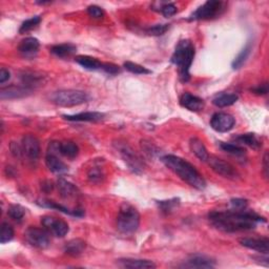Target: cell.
Instances as JSON below:
<instances>
[{
  "label": "cell",
  "mask_w": 269,
  "mask_h": 269,
  "mask_svg": "<svg viewBox=\"0 0 269 269\" xmlns=\"http://www.w3.org/2000/svg\"><path fill=\"white\" fill-rule=\"evenodd\" d=\"M180 104L191 112H200L205 106L204 100L191 93H184L180 98Z\"/></svg>",
  "instance_id": "2e32d148"
},
{
  "label": "cell",
  "mask_w": 269,
  "mask_h": 269,
  "mask_svg": "<svg viewBox=\"0 0 269 269\" xmlns=\"http://www.w3.org/2000/svg\"><path fill=\"white\" fill-rule=\"evenodd\" d=\"M38 204L43 206V207H48V208H54V209H57L59 210V212L61 213H64L67 215H71V216H74V217H82L84 215L83 210L82 209H75V210H71L67 207H64L60 204H58V203L54 202V201H49V200H42L40 202H38Z\"/></svg>",
  "instance_id": "d4e9b609"
},
{
  "label": "cell",
  "mask_w": 269,
  "mask_h": 269,
  "mask_svg": "<svg viewBox=\"0 0 269 269\" xmlns=\"http://www.w3.org/2000/svg\"><path fill=\"white\" fill-rule=\"evenodd\" d=\"M40 21H41L40 16H35V17H32L30 19L25 20L24 23L20 25L19 33L20 34H24V33L30 32L31 30H33L34 27H36L40 24Z\"/></svg>",
  "instance_id": "d590c367"
},
{
  "label": "cell",
  "mask_w": 269,
  "mask_h": 269,
  "mask_svg": "<svg viewBox=\"0 0 269 269\" xmlns=\"http://www.w3.org/2000/svg\"><path fill=\"white\" fill-rule=\"evenodd\" d=\"M239 99V96L236 94H222L216 97L213 101V103L217 107H227L232 104H235Z\"/></svg>",
  "instance_id": "83f0119b"
},
{
  "label": "cell",
  "mask_w": 269,
  "mask_h": 269,
  "mask_svg": "<svg viewBox=\"0 0 269 269\" xmlns=\"http://www.w3.org/2000/svg\"><path fill=\"white\" fill-rule=\"evenodd\" d=\"M33 92V90L28 89L26 86H9L1 89L0 91V98L2 100L5 99H17V98H23L26 97L27 95Z\"/></svg>",
  "instance_id": "e0dca14e"
},
{
  "label": "cell",
  "mask_w": 269,
  "mask_h": 269,
  "mask_svg": "<svg viewBox=\"0 0 269 269\" xmlns=\"http://www.w3.org/2000/svg\"><path fill=\"white\" fill-rule=\"evenodd\" d=\"M27 243L39 249L48 248L50 244L48 231L36 226L28 227L24 234Z\"/></svg>",
  "instance_id": "ba28073f"
},
{
  "label": "cell",
  "mask_w": 269,
  "mask_h": 269,
  "mask_svg": "<svg viewBox=\"0 0 269 269\" xmlns=\"http://www.w3.org/2000/svg\"><path fill=\"white\" fill-rule=\"evenodd\" d=\"M40 43L38 39L34 37H27L20 42L18 47L19 53L27 59H33L38 54Z\"/></svg>",
  "instance_id": "9a60e30c"
},
{
  "label": "cell",
  "mask_w": 269,
  "mask_h": 269,
  "mask_svg": "<svg viewBox=\"0 0 269 269\" xmlns=\"http://www.w3.org/2000/svg\"><path fill=\"white\" fill-rule=\"evenodd\" d=\"M190 147L192 151L197 156L198 159H200L203 162L207 161L209 158V154L205 147V145L203 144V142L200 139H198V138H192L190 141Z\"/></svg>",
  "instance_id": "cb8c5ba5"
},
{
  "label": "cell",
  "mask_w": 269,
  "mask_h": 269,
  "mask_svg": "<svg viewBox=\"0 0 269 269\" xmlns=\"http://www.w3.org/2000/svg\"><path fill=\"white\" fill-rule=\"evenodd\" d=\"M251 42H248L247 45L244 47V49L241 50V52L239 53V55L235 58V60L232 61L231 67L234 70H239L240 68L242 67V65L245 63V61L247 60V58L249 57L250 52H251Z\"/></svg>",
  "instance_id": "f546056e"
},
{
  "label": "cell",
  "mask_w": 269,
  "mask_h": 269,
  "mask_svg": "<svg viewBox=\"0 0 269 269\" xmlns=\"http://www.w3.org/2000/svg\"><path fill=\"white\" fill-rule=\"evenodd\" d=\"M100 167H92L89 171V178L93 181V182H97V181H101V178L103 177L102 171L99 170Z\"/></svg>",
  "instance_id": "60d3db41"
},
{
  "label": "cell",
  "mask_w": 269,
  "mask_h": 269,
  "mask_svg": "<svg viewBox=\"0 0 269 269\" xmlns=\"http://www.w3.org/2000/svg\"><path fill=\"white\" fill-rule=\"evenodd\" d=\"M87 14H89L90 17L94 19H100L104 16L103 10L98 5H90L89 8H87Z\"/></svg>",
  "instance_id": "f35d334b"
},
{
  "label": "cell",
  "mask_w": 269,
  "mask_h": 269,
  "mask_svg": "<svg viewBox=\"0 0 269 269\" xmlns=\"http://www.w3.org/2000/svg\"><path fill=\"white\" fill-rule=\"evenodd\" d=\"M75 61L81 65V67L85 70L89 71H98V70H102V65L103 62L99 61L97 58H94L91 56H77L75 58Z\"/></svg>",
  "instance_id": "7402d4cb"
},
{
  "label": "cell",
  "mask_w": 269,
  "mask_h": 269,
  "mask_svg": "<svg viewBox=\"0 0 269 269\" xmlns=\"http://www.w3.org/2000/svg\"><path fill=\"white\" fill-rule=\"evenodd\" d=\"M41 223L49 232H50V234L54 235L57 238H63L67 236L68 232L70 231L69 224L61 219H58L56 217H52V216L42 217Z\"/></svg>",
  "instance_id": "30bf717a"
},
{
  "label": "cell",
  "mask_w": 269,
  "mask_h": 269,
  "mask_svg": "<svg viewBox=\"0 0 269 269\" xmlns=\"http://www.w3.org/2000/svg\"><path fill=\"white\" fill-rule=\"evenodd\" d=\"M242 246L256 250L260 253L268 254L269 252V240L268 238H242L239 240Z\"/></svg>",
  "instance_id": "4fadbf2b"
},
{
  "label": "cell",
  "mask_w": 269,
  "mask_h": 269,
  "mask_svg": "<svg viewBox=\"0 0 269 269\" xmlns=\"http://www.w3.org/2000/svg\"><path fill=\"white\" fill-rule=\"evenodd\" d=\"M105 115L99 112H85L75 115H64L63 118L68 121L76 122H99L103 120Z\"/></svg>",
  "instance_id": "d6986e66"
},
{
  "label": "cell",
  "mask_w": 269,
  "mask_h": 269,
  "mask_svg": "<svg viewBox=\"0 0 269 269\" xmlns=\"http://www.w3.org/2000/svg\"><path fill=\"white\" fill-rule=\"evenodd\" d=\"M220 147L224 150L228 152V154L230 155H234V156H244L245 155V148L240 147V145H237V144H232V143H224L222 142L220 144Z\"/></svg>",
  "instance_id": "1f68e13d"
},
{
  "label": "cell",
  "mask_w": 269,
  "mask_h": 269,
  "mask_svg": "<svg viewBox=\"0 0 269 269\" xmlns=\"http://www.w3.org/2000/svg\"><path fill=\"white\" fill-rule=\"evenodd\" d=\"M169 24H156L148 27L147 30V33L150 36H162L169 31Z\"/></svg>",
  "instance_id": "8d00e7d4"
},
{
  "label": "cell",
  "mask_w": 269,
  "mask_h": 269,
  "mask_svg": "<svg viewBox=\"0 0 269 269\" xmlns=\"http://www.w3.org/2000/svg\"><path fill=\"white\" fill-rule=\"evenodd\" d=\"M161 160L166 167H169L171 171L176 173L187 184L199 191L204 190L206 187L205 179L203 178L197 169L190 162H187L186 160L174 155H166L162 157Z\"/></svg>",
  "instance_id": "7a4b0ae2"
},
{
  "label": "cell",
  "mask_w": 269,
  "mask_h": 269,
  "mask_svg": "<svg viewBox=\"0 0 269 269\" xmlns=\"http://www.w3.org/2000/svg\"><path fill=\"white\" fill-rule=\"evenodd\" d=\"M46 163L48 169L54 172V173H65L68 172V166L64 162H62L61 160L58 158L57 155H53V154H49L46 157Z\"/></svg>",
  "instance_id": "ffe728a7"
},
{
  "label": "cell",
  "mask_w": 269,
  "mask_h": 269,
  "mask_svg": "<svg viewBox=\"0 0 269 269\" xmlns=\"http://www.w3.org/2000/svg\"><path fill=\"white\" fill-rule=\"evenodd\" d=\"M59 152L64 157L74 159L79 155V147L75 142L64 141L59 143Z\"/></svg>",
  "instance_id": "4316f807"
},
{
  "label": "cell",
  "mask_w": 269,
  "mask_h": 269,
  "mask_svg": "<svg viewBox=\"0 0 269 269\" xmlns=\"http://www.w3.org/2000/svg\"><path fill=\"white\" fill-rule=\"evenodd\" d=\"M50 99L56 105L71 107L87 102L90 100V96L83 91L61 90L54 93Z\"/></svg>",
  "instance_id": "5b68a950"
},
{
  "label": "cell",
  "mask_w": 269,
  "mask_h": 269,
  "mask_svg": "<svg viewBox=\"0 0 269 269\" xmlns=\"http://www.w3.org/2000/svg\"><path fill=\"white\" fill-rule=\"evenodd\" d=\"M208 219L214 226L224 232L246 231L256 228L257 224L265 222L264 218L254 213L243 210H227V212H213Z\"/></svg>",
  "instance_id": "6da1fadb"
},
{
  "label": "cell",
  "mask_w": 269,
  "mask_h": 269,
  "mask_svg": "<svg viewBox=\"0 0 269 269\" xmlns=\"http://www.w3.org/2000/svg\"><path fill=\"white\" fill-rule=\"evenodd\" d=\"M235 139L240 143V144H244L249 147L251 148H259L261 147V142L259 140V138L256 136V134H242L237 136Z\"/></svg>",
  "instance_id": "f1b7e54d"
},
{
  "label": "cell",
  "mask_w": 269,
  "mask_h": 269,
  "mask_svg": "<svg viewBox=\"0 0 269 269\" xmlns=\"http://www.w3.org/2000/svg\"><path fill=\"white\" fill-rule=\"evenodd\" d=\"M195 47L191 40H181L171 56V63L179 69V77L182 82L190 81V70L195 58Z\"/></svg>",
  "instance_id": "3957f363"
},
{
  "label": "cell",
  "mask_w": 269,
  "mask_h": 269,
  "mask_svg": "<svg viewBox=\"0 0 269 269\" xmlns=\"http://www.w3.org/2000/svg\"><path fill=\"white\" fill-rule=\"evenodd\" d=\"M180 267L182 268H214L216 267V261L212 258L206 256H201V254H196L181 264Z\"/></svg>",
  "instance_id": "5bb4252c"
},
{
  "label": "cell",
  "mask_w": 269,
  "mask_h": 269,
  "mask_svg": "<svg viewBox=\"0 0 269 269\" xmlns=\"http://www.w3.org/2000/svg\"><path fill=\"white\" fill-rule=\"evenodd\" d=\"M86 247V243L81 239H73L64 246V252L71 257H78Z\"/></svg>",
  "instance_id": "44dd1931"
},
{
  "label": "cell",
  "mask_w": 269,
  "mask_h": 269,
  "mask_svg": "<svg viewBox=\"0 0 269 269\" xmlns=\"http://www.w3.org/2000/svg\"><path fill=\"white\" fill-rule=\"evenodd\" d=\"M224 11V2L218 0H208L196 10L188 18L190 21L209 20L220 16Z\"/></svg>",
  "instance_id": "52a82bcc"
},
{
  "label": "cell",
  "mask_w": 269,
  "mask_h": 269,
  "mask_svg": "<svg viewBox=\"0 0 269 269\" xmlns=\"http://www.w3.org/2000/svg\"><path fill=\"white\" fill-rule=\"evenodd\" d=\"M123 67H124V69L127 70L128 72L133 73V74H136V75H147L151 73V71L147 70V68H144V67H142V65L132 62V61L124 62Z\"/></svg>",
  "instance_id": "4dcf8cb0"
},
{
  "label": "cell",
  "mask_w": 269,
  "mask_h": 269,
  "mask_svg": "<svg viewBox=\"0 0 269 269\" xmlns=\"http://www.w3.org/2000/svg\"><path fill=\"white\" fill-rule=\"evenodd\" d=\"M14 238V229L9 223H2L1 231H0V243L5 244Z\"/></svg>",
  "instance_id": "836d02e7"
},
{
  "label": "cell",
  "mask_w": 269,
  "mask_h": 269,
  "mask_svg": "<svg viewBox=\"0 0 269 269\" xmlns=\"http://www.w3.org/2000/svg\"><path fill=\"white\" fill-rule=\"evenodd\" d=\"M251 92L253 94H256V95H266V94L268 93V84L267 83L260 84L256 87H253V89H251Z\"/></svg>",
  "instance_id": "7bdbcfd3"
},
{
  "label": "cell",
  "mask_w": 269,
  "mask_h": 269,
  "mask_svg": "<svg viewBox=\"0 0 269 269\" xmlns=\"http://www.w3.org/2000/svg\"><path fill=\"white\" fill-rule=\"evenodd\" d=\"M159 11H161V13L163 14V15L165 17H171L173 16L174 14L177 13V8L176 5H174L173 3H167V2H164V3H160V9Z\"/></svg>",
  "instance_id": "74e56055"
},
{
  "label": "cell",
  "mask_w": 269,
  "mask_h": 269,
  "mask_svg": "<svg viewBox=\"0 0 269 269\" xmlns=\"http://www.w3.org/2000/svg\"><path fill=\"white\" fill-rule=\"evenodd\" d=\"M21 148H23V154L31 160H37L40 156V142L31 134L25 135L23 138Z\"/></svg>",
  "instance_id": "7c38bea8"
},
{
  "label": "cell",
  "mask_w": 269,
  "mask_h": 269,
  "mask_svg": "<svg viewBox=\"0 0 269 269\" xmlns=\"http://www.w3.org/2000/svg\"><path fill=\"white\" fill-rule=\"evenodd\" d=\"M206 162H208L209 166L212 167V170L214 171H216L218 174H220V176L224 178H227L230 180H237L240 177L238 171L234 166L220 158L209 156Z\"/></svg>",
  "instance_id": "9c48e42d"
},
{
  "label": "cell",
  "mask_w": 269,
  "mask_h": 269,
  "mask_svg": "<svg viewBox=\"0 0 269 269\" xmlns=\"http://www.w3.org/2000/svg\"><path fill=\"white\" fill-rule=\"evenodd\" d=\"M10 78H11L10 72L5 69H1V71H0V83L3 84L4 82L8 81Z\"/></svg>",
  "instance_id": "ee69618b"
},
{
  "label": "cell",
  "mask_w": 269,
  "mask_h": 269,
  "mask_svg": "<svg viewBox=\"0 0 269 269\" xmlns=\"http://www.w3.org/2000/svg\"><path fill=\"white\" fill-rule=\"evenodd\" d=\"M114 147L118 150L119 155L129 167L130 171L135 173H141L143 171L144 163L142 159L138 156L137 152L127 143L118 140L114 143Z\"/></svg>",
  "instance_id": "8992f818"
},
{
  "label": "cell",
  "mask_w": 269,
  "mask_h": 269,
  "mask_svg": "<svg viewBox=\"0 0 269 269\" xmlns=\"http://www.w3.org/2000/svg\"><path fill=\"white\" fill-rule=\"evenodd\" d=\"M117 264L122 268L130 269H154L157 267L152 261L140 259H120Z\"/></svg>",
  "instance_id": "ac0fdd59"
},
{
  "label": "cell",
  "mask_w": 269,
  "mask_h": 269,
  "mask_svg": "<svg viewBox=\"0 0 269 269\" xmlns=\"http://www.w3.org/2000/svg\"><path fill=\"white\" fill-rule=\"evenodd\" d=\"M158 205H159V208L161 209V212H163L165 214H171V212H173V210L180 205V200L177 199V198H174V199H171V200L159 201Z\"/></svg>",
  "instance_id": "d6a6232c"
},
{
  "label": "cell",
  "mask_w": 269,
  "mask_h": 269,
  "mask_svg": "<svg viewBox=\"0 0 269 269\" xmlns=\"http://www.w3.org/2000/svg\"><path fill=\"white\" fill-rule=\"evenodd\" d=\"M235 124L236 119L227 113H216L210 120V126L218 133L229 132L234 128Z\"/></svg>",
  "instance_id": "8fae6325"
},
{
  "label": "cell",
  "mask_w": 269,
  "mask_h": 269,
  "mask_svg": "<svg viewBox=\"0 0 269 269\" xmlns=\"http://www.w3.org/2000/svg\"><path fill=\"white\" fill-rule=\"evenodd\" d=\"M57 186H58V191H59L61 197L65 198V199H71V198H75L76 196L78 195V190L77 187L72 184L69 181L64 180L62 178H60L58 180L57 182Z\"/></svg>",
  "instance_id": "603a6c76"
},
{
  "label": "cell",
  "mask_w": 269,
  "mask_h": 269,
  "mask_svg": "<svg viewBox=\"0 0 269 269\" xmlns=\"http://www.w3.org/2000/svg\"><path fill=\"white\" fill-rule=\"evenodd\" d=\"M102 71L105 72L106 74H110V75H117L121 72L118 65H116L114 63H108V62L103 63Z\"/></svg>",
  "instance_id": "ab89813d"
},
{
  "label": "cell",
  "mask_w": 269,
  "mask_h": 269,
  "mask_svg": "<svg viewBox=\"0 0 269 269\" xmlns=\"http://www.w3.org/2000/svg\"><path fill=\"white\" fill-rule=\"evenodd\" d=\"M140 225V214L133 206L124 203L122 204L117 217V228L123 235H133Z\"/></svg>",
  "instance_id": "277c9868"
},
{
  "label": "cell",
  "mask_w": 269,
  "mask_h": 269,
  "mask_svg": "<svg viewBox=\"0 0 269 269\" xmlns=\"http://www.w3.org/2000/svg\"><path fill=\"white\" fill-rule=\"evenodd\" d=\"M76 50V46L72 45V43H62V45L54 46L50 49V53L54 54L56 57L68 58L71 57L73 54H75Z\"/></svg>",
  "instance_id": "484cf974"
},
{
  "label": "cell",
  "mask_w": 269,
  "mask_h": 269,
  "mask_svg": "<svg viewBox=\"0 0 269 269\" xmlns=\"http://www.w3.org/2000/svg\"><path fill=\"white\" fill-rule=\"evenodd\" d=\"M8 215L12 218L14 221L20 222L21 220L24 219V217L25 215V209H24V207H23L21 205L14 204V205H11L9 207Z\"/></svg>",
  "instance_id": "e575fe53"
},
{
  "label": "cell",
  "mask_w": 269,
  "mask_h": 269,
  "mask_svg": "<svg viewBox=\"0 0 269 269\" xmlns=\"http://www.w3.org/2000/svg\"><path fill=\"white\" fill-rule=\"evenodd\" d=\"M230 204L232 208L236 210H243V209H246L247 207V201L241 198H236V199L230 200Z\"/></svg>",
  "instance_id": "b9f144b4"
},
{
  "label": "cell",
  "mask_w": 269,
  "mask_h": 269,
  "mask_svg": "<svg viewBox=\"0 0 269 269\" xmlns=\"http://www.w3.org/2000/svg\"><path fill=\"white\" fill-rule=\"evenodd\" d=\"M267 162H268V154L266 152L265 156H264V171H265V176H267V171H268Z\"/></svg>",
  "instance_id": "f6af8a7d"
}]
</instances>
